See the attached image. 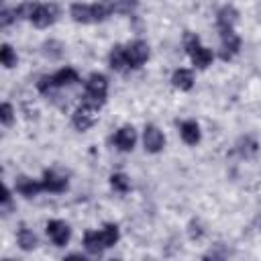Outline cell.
I'll return each instance as SVG.
<instances>
[{"mask_svg":"<svg viewBox=\"0 0 261 261\" xmlns=\"http://www.w3.org/2000/svg\"><path fill=\"white\" fill-rule=\"evenodd\" d=\"M100 106H102V102H98V100H94V98H90V96H84V102L77 106V110H75L73 116H71L73 126H75L77 130H88V128L96 122Z\"/></svg>","mask_w":261,"mask_h":261,"instance_id":"cell-1","label":"cell"},{"mask_svg":"<svg viewBox=\"0 0 261 261\" xmlns=\"http://www.w3.org/2000/svg\"><path fill=\"white\" fill-rule=\"evenodd\" d=\"M57 16H59V10L55 4H37L31 16V22L37 29H47L57 20Z\"/></svg>","mask_w":261,"mask_h":261,"instance_id":"cell-2","label":"cell"},{"mask_svg":"<svg viewBox=\"0 0 261 261\" xmlns=\"http://www.w3.org/2000/svg\"><path fill=\"white\" fill-rule=\"evenodd\" d=\"M124 51H126L128 67H141V65L149 59V45H147L145 41H141V39L128 43V45L124 47Z\"/></svg>","mask_w":261,"mask_h":261,"instance_id":"cell-3","label":"cell"},{"mask_svg":"<svg viewBox=\"0 0 261 261\" xmlns=\"http://www.w3.org/2000/svg\"><path fill=\"white\" fill-rule=\"evenodd\" d=\"M106 94H108V80L102 73H92L86 80V96H90V98H94V100L104 104Z\"/></svg>","mask_w":261,"mask_h":261,"instance_id":"cell-4","label":"cell"},{"mask_svg":"<svg viewBox=\"0 0 261 261\" xmlns=\"http://www.w3.org/2000/svg\"><path fill=\"white\" fill-rule=\"evenodd\" d=\"M143 145L147 153H159L165 145V137L155 124H147L143 130Z\"/></svg>","mask_w":261,"mask_h":261,"instance_id":"cell-5","label":"cell"},{"mask_svg":"<svg viewBox=\"0 0 261 261\" xmlns=\"http://www.w3.org/2000/svg\"><path fill=\"white\" fill-rule=\"evenodd\" d=\"M47 234L53 241V245L63 247V245H67V241L71 237V228L63 220H49L47 222Z\"/></svg>","mask_w":261,"mask_h":261,"instance_id":"cell-6","label":"cell"},{"mask_svg":"<svg viewBox=\"0 0 261 261\" xmlns=\"http://www.w3.org/2000/svg\"><path fill=\"white\" fill-rule=\"evenodd\" d=\"M220 41H222V59H230L241 49V37L232 29H220Z\"/></svg>","mask_w":261,"mask_h":261,"instance_id":"cell-7","label":"cell"},{"mask_svg":"<svg viewBox=\"0 0 261 261\" xmlns=\"http://www.w3.org/2000/svg\"><path fill=\"white\" fill-rule=\"evenodd\" d=\"M43 190L45 192H51V194H61V192H65L67 190V179H65V175H61V173H57L55 169H47L45 173H43Z\"/></svg>","mask_w":261,"mask_h":261,"instance_id":"cell-8","label":"cell"},{"mask_svg":"<svg viewBox=\"0 0 261 261\" xmlns=\"http://www.w3.org/2000/svg\"><path fill=\"white\" fill-rule=\"evenodd\" d=\"M114 145L120 149V151H130L137 143V130L130 126V124H124L120 126L116 133H114Z\"/></svg>","mask_w":261,"mask_h":261,"instance_id":"cell-9","label":"cell"},{"mask_svg":"<svg viewBox=\"0 0 261 261\" xmlns=\"http://www.w3.org/2000/svg\"><path fill=\"white\" fill-rule=\"evenodd\" d=\"M41 190H43V181H39V179L24 177V175H20V177L16 179V192H18L20 196H24V198H33V196H37Z\"/></svg>","mask_w":261,"mask_h":261,"instance_id":"cell-10","label":"cell"},{"mask_svg":"<svg viewBox=\"0 0 261 261\" xmlns=\"http://www.w3.org/2000/svg\"><path fill=\"white\" fill-rule=\"evenodd\" d=\"M69 16H71L75 22H82V24L94 22L92 4H82V2H75V4H71V8H69Z\"/></svg>","mask_w":261,"mask_h":261,"instance_id":"cell-11","label":"cell"},{"mask_svg":"<svg viewBox=\"0 0 261 261\" xmlns=\"http://www.w3.org/2000/svg\"><path fill=\"white\" fill-rule=\"evenodd\" d=\"M179 135H181V141L186 145H198L200 143V126L196 120H186L181 122L179 126Z\"/></svg>","mask_w":261,"mask_h":261,"instance_id":"cell-12","label":"cell"},{"mask_svg":"<svg viewBox=\"0 0 261 261\" xmlns=\"http://www.w3.org/2000/svg\"><path fill=\"white\" fill-rule=\"evenodd\" d=\"M237 20H239V10H237L234 6H230V4L222 6V8L216 12V22H218L220 29H226V27L232 29Z\"/></svg>","mask_w":261,"mask_h":261,"instance_id":"cell-13","label":"cell"},{"mask_svg":"<svg viewBox=\"0 0 261 261\" xmlns=\"http://www.w3.org/2000/svg\"><path fill=\"white\" fill-rule=\"evenodd\" d=\"M171 84H173L177 90L188 92V90H192V86H194V73H192L190 69L179 67V69L173 71V75H171Z\"/></svg>","mask_w":261,"mask_h":261,"instance_id":"cell-14","label":"cell"},{"mask_svg":"<svg viewBox=\"0 0 261 261\" xmlns=\"http://www.w3.org/2000/svg\"><path fill=\"white\" fill-rule=\"evenodd\" d=\"M84 247H86L88 253H92V255H100V253L106 249L104 243H102L100 230H88V232L84 234Z\"/></svg>","mask_w":261,"mask_h":261,"instance_id":"cell-15","label":"cell"},{"mask_svg":"<svg viewBox=\"0 0 261 261\" xmlns=\"http://www.w3.org/2000/svg\"><path fill=\"white\" fill-rule=\"evenodd\" d=\"M110 67L114 69V71H124L126 67H128V59H126V51H124V47H120V45H116V47H112V51H110Z\"/></svg>","mask_w":261,"mask_h":261,"instance_id":"cell-16","label":"cell"},{"mask_svg":"<svg viewBox=\"0 0 261 261\" xmlns=\"http://www.w3.org/2000/svg\"><path fill=\"white\" fill-rule=\"evenodd\" d=\"M92 12H94V22L106 20L114 12V0H98L96 4H92Z\"/></svg>","mask_w":261,"mask_h":261,"instance_id":"cell-17","label":"cell"},{"mask_svg":"<svg viewBox=\"0 0 261 261\" xmlns=\"http://www.w3.org/2000/svg\"><path fill=\"white\" fill-rule=\"evenodd\" d=\"M77 80H80V75H77V71H75L73 67H63V69H59L57 73H53V84H55V88L75 84Z\"/></svg>","mask_w":261,"mask_h":261,"instance_id":"cell-18","label":"cell"},{"mask_svg":"<svg viewBox=\"0 0 261 261\" xmlns=\"http://www.w3.org/2000/svg\"><path fill=\"white\" fill-rule=\"evenodd\" d=\"M190 57H192V63H194L196 67L204 69V67H208V65L212 63V57H214V55H212V51H210V49H206V47H202V45H200V47H198Z\"/></svg>","mask_w":261,"mask_h":261,"instance_id":"cell-19","label":"cell"},{"mask_svg":"<svg viewBox=\"0 0 261 261\" xmlns=\"http://www.w3.org/2000/svg\"><path fill=\"white\" fill-rule=\"evenodd\" d=\"M100 237H102L104 247L110 249V247H114V245L118 243V239H120V230H118L116 224H104V228L100 230Z\"/></svg>","mask_w":261,"mask_h":261,"instance_id":"cell-20","label":"cell"},{"mask_svg":"<svg viewBox=\"0 0 261 261\" xmlns=\"http://www.w3.org/2000/svg\"><path fill=\"white\" fill-rule=\"evenodd\" d=\"M16 243L22 251H33L37 247V234L29 228H20L18 234H16Z\"/></svg>","mask_w":261,"mask_h":261,"instance_id":"cell-21","label":"cell"},{"mask_svg":"<svg viewBox=\"0 0 261 261\" xmlns=\"http://www.w3.org/2000/svg\"><path fill=\"white\" fill-rule=\"evenodd\" d=\"M0 61H2V65H4L6 69L14 67V65H16V61H18L16 51H14V49H12L8 43H4V45L0 47Z\"/></svg>","mask_w":261,"mask_h":261,"instance_id":"cell-22","label":"cell"},{"mask_svg":"<svg viewBox=\"0 0 261 261\" xmlns=\"http://www.w3.org/2000/svg\"><path fill=\"white\" fill-rule=\"evenodd\" d=\"M139 8V0H114L116 14H133Z\"/></svg>","mask_w":261,"mask_h":261,"instance_id":"cell-23","label":"cell"},{"mask_svg":"<svg viewBox=\"0 0 261 261\" xmlns=\"http://www.w3.org/2000/svg\"><path fill=\"white\" fill-rule=\"evenodd\" d=\"M43 53H45V57H49V59H59V57L63 55V45H61L59 41H47V43L43 45Z\"/></svg>","mask_w":261,"mask_h":261,"instance_id":"cell-24","label":"cell"},{"mask_svg":"<svg viewBox=\"0 0 261 261\" xmlns=\"http://www.w3.org/2000/svg\"><path fill=\"white\" fill-rule=\"evenodd\" d=\"M110 186H112L116 192H128L130 179H128L124 173H112V175H110Z\"/></svg>","mask_w":261,"mask_h":261,"instance_id":"cell-25","label":"cell"},{"mask_svg":"<svg viewBox=\"0 0 261 261\" xmlns=\"http://www.w3.org/2000/svg\"><path fill=\"white\" fill-rule=\"evenodd\" d=\"M0 120H2V124H6V126L12 124V120H14V108H12V104L2 102V106H0Z\"/></svg>","mask_w":261,"mask_h":261,"instance_id":"cell-26","label":"cell"},{"mask_svg":"<svg viewBox=\"0 0 261 261\" xmlns=\"http://www.w3.org/2000/svg\"><path fill=\"white\" fill-rule=\"evenodd\" d=\"M239 151H241V155H245V157H251V155H255L257 153V143L253 141V139H241V143H239Z\"/></svg>","mask_w":261,"mask_h":261,"instance_id":"cell-27","label":"cell"},{"mask_svg":"<svg viewBox=\"0 0 261 261\" xmlns=\"http://www.w3.org/2000/svg\"><path fill=\"white\" fill-rule=\"evenodd\" d=\"M198 47H200V39H198V35L188 33V35L184 37V49L188 51V55H192V53H194Z\"/></svg>","mask_w":261,"mask_h":261,"instance_id":"cell-28","label":"cell"},{"mask_svg":"<svg viewBox=\"0 0 261 261\" xmlns=\"http://www.w3.org/2000/svg\"><path fill=\"white\" fill-rule=\"evenodd\" d=\"M37 88H39L43 94H47L51 88H55V84H53V75H43V77L37 82Z\"/></svg>","mask_w":261,"mask_h":261,"instance_id":"cell-29","label":"cell"},{"mask_svg":"<svg viewBox=\"0 0 261 261\" xmlns=\"http://www.w3.org/2000/svg\"><path fill=\"white\" fill-rule=\"evenodd\" d=\"M12 208H14V204H12V194H10L8 188H4V196H2V212L8 214Z\"/></svg>","mask_w":261,"mask_h":261,"instance_id":"cell-30","label":"cell"},{"mask_svg":"<svg viewBox=\"0 0 261 261\" xmlns=\"http://www.w3.org/2000/svg\"><path fill=\"white\" fill-rule=\"evenodd\" d=\"M12 20H16V12H14V10L4 8V10H2V14H0V24H2V27H8Z\"/></svg>","mask_w":261,"mask_h":261,"instance_id":"cell-31","label":"cell"}]
</instances>
